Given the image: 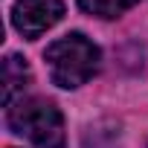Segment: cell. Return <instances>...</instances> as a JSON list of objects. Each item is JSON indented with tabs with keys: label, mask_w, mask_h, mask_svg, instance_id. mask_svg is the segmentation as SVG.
I'll return each mask as SVG.
<instances>
[{
	"label": "cell",
	"mask_w": 148,
	"mask_h": 148,
	"mask_svg": "<svg viewBox=\"0 0 148 148\" xmlns=\"http://www.w3.org/2000/svg\"><path fill=\"white\" fill-rule=\"evenodd\" d=\"M6 122L35 148H64V116L49 99H18L9 105Z\"/></svg>",
	"instance_id": "obj_2"
},
{
	"label": "cell",
	"mask_w": 148,
	"mask_h": 148,
	"mask_svg": "<svg viewBox=\"0 0 148 148\" xmlns=\"http://www.w3.org/2000/svg\"><path fill=\"white\" fill-rule=\"evenodd\" d=\"M32 82V70L21 55H6L3 58V105H15V99H23V90Z\"/></svg>",
	"instance_id": "obj_4"
},
{
	"label": "cell",
	"mask_w": 148,
	"mask_h": 148,
	"mask_svg": "<svg viewBox=\"0 0 148 148\" xmlns=\"http://www.w3.org/2000/svg\"><path fill=\"white\" fill-rule=\"evenodd\" d=\"M119 125L113 119H99L84 131V148H119Z\"/></svg>",
	"instance_id": "obj_5"
},
{
	"label": "cell",
	"mask_w": 148,
	"mask_h": 148,
	"mask_svg": "<svg viewBox=\"0 0 148 148\" xmlns=\"http://www.w3.org/2000/svg\"><path fill=\"white\" fill-rule=\"evenodd\" d=\"M61 18H64V3L61 0H18L12 6V26L26 41L41 38Z\"/></svg>",
	"instance_id": "obj_3"
},
{
	"label": "cell",
	"mask_w": 148,
	"mask_h": 148,
	"mask_svg": "<svg viewBox=\"0 0 148 148\" xmlns=\"http://www.w3.org/2000/svg\"><path fill=\"white\" fill-rule=\"evenodd\" d=\"M44 58L49 64L52 84H58L64 90H76L84 82H90L99 73V64H102L99 47L82 32H70V35L52 41L47 47Z\"/></svg>",
	"instance_id": "obj_1"
},
{
	"label": "cell",
	"mask_w": 148,
	"mask_h": 148,
	"mask_svg": "<svg viewBox=\"0 0 148 148\" xmlns=\"http://www.w3.org/2000/svg\"><path fill=\"white\" fill-rule=\"evenodd\" d=\"M136 3H139V0H79V6H82L87 15H93V18H105V21L125 15V12L134 9Z\"/></svg>",
	"instance_id": "obj_6"
}]
</instances>
